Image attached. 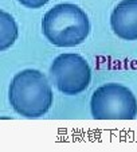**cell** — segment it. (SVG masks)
<instances>
[{
	"instance_id": "obj_1",
	"label": "cell",
	"mask_w": 137,
	"mask_h": 152,
	"mask_svg": "<svg viewBox=\"0 0 137 152\" xmlns=\"http://www.w3.org/2000/svg\"><path fill=\"white\" fill-rule=\"evenodd\" d=\"M8 100L19 116L38 118L50 110L54 94L47 77L40 70L26 69L14 75L8 88Z\"/></svg>"
},
{
	"instance_id": "obj_2",
	"label": "cell",
	"mask_w": 137,
	"mask_h": 152,
	"mask_svg": "<svg viewBox=\"0 0 137 152\" xmlns=\"http://www.w3.org/2000/svg\"><path fill=\"white\" fill-rule=\"evenodd\" d=\"M44 37L55 47H75L87 38L90 22L81 7L71 3L57 4L42 20Z\"/></svg>"
},
{
	"instance_id": "obj_3",
	"label": "cell",
	"mask_w": 137,
	"mask_h": 152,
	"mask_svg": "<svg viewBox=\"0 0 137 152\" xmlns=\"http://www.w3.org/2000/svg\"><path fill=\"white\" fill-rule=\"evenodd\" d=\"M90 112L94 120H134L137 100L125 85L103 83L91 94Z\"/></svg>"
},
{
	"instance_id": "obj_4",
	"label": "cell",
	"mask_w": 137,
	"mask_h": 152,
	"mask_svg": "<svg viewBox=\"0 0 137 152\" xmlns=\"http://www.w3.org/2000/svg\"><path fill=\"white\" fill-rule=\"evenodd\" d=\"M50 80L60 93L75 96L87 89L91 80V70L87 61L79 54L66 53L52 61L50 66Z\"/></svg>"
},
{
	"instance_id": "obj_5",
	"label": "cell",
	"mask_w": 137,
	"mask_h": 152,
	"mask_svg": "<svg viewBox=\"0 0 137 152\" xmlns=\"http://www.w3.org/2000/svg\"><path fill=\"white\" fill-rule=\"evenodd\" d=\"M110 26L121 39L137 40V0H122L114 7Z\"/></svg>"
},
{
	"instance_id": "obj_6",
	"label": "cell",
	"mask_w": 137,
	"mask_h": 152,
	"mask_svg": "<svg viewBox=\"0 0 137 152\" xmlns=\"http://www.w3.org/2000/svg\"><path fill=\"white\" fill-rule=\"evenodd\" d=\"M19 35V28L15 19L6 11H0V50L9 49Z\"/></svg>"
},
{
	"instance_id": "obj_7",
	"label": "cell",
	"mask_w": 137,
	"mask_h": 152,
	"mask_svg": "<svg viewBox=\"0 0 137 152\" xmlns=\"http://www.w3.org/2000/svg\"><path fill=\"white\" fill-rule=\"evenodd\" d=\"M17 1L27 8H40V7L46 6L50 0H17Z\"/></svg>"
}]
</instances>
